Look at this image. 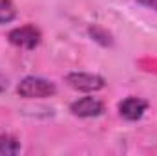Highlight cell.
Here are the masks:
<instances>
[{
    "mask_svg": "<svg viewBox=\"0 0 157 156\" xmlns=\"http://www.w3.org/2000/svg\"><path fill=\"white\" fill-rule=\"evenodd\" d=\"M17 92H18L20 97H26V99H40V97L55 96L57 94V86L49 79L37 77V76H28V77H24L18 83Z\"/></svg>",
    "mask_w": 157,
    "mask_h": 156,
    "instance_id": "6da1fadb",
    "label": "cell"
},
{
    "mask_svg": "<svg viewBox=\"0 0 157 156\" xmlns=\"http://www.w3.org/2000/svg\"><path fill=\"white\" fill-rule=\"evenodd\" d=\"M9 42L17 48H24V50H33L40 44V31L35 26H22V28H15L13 31H9L7 35Z\"/></svg>",
    "mask_w": 157,
    "mask_h": 156,
    "instance_id": "7a4b0ae2",
    "label": "cell"
},
{
    "mask_svg": "<svg viewBox=\"0 0 157 156\" xmlns=\"http://www.w3.org/2000/svg\"><path fill=\"white\" fill-rule=\"evenodd\" d=\"M66 83L80 92H97L101 88H104V79L95 74H84V72H73L66 76Z\"/></svg>",
    "mask_w": 157,
    "mask_h": 156,
    "instance_id": "3957f363",
    "label": "cell"
},
{
    "mask_svg": "<svg viewBox=\"0 0 157 156\" xmlns=\"http://www.w3.org/2000/svg\"><path fill=\"white\" fill-rule=\"evenodd\" d=\"M71 114L77 117H97L104 112V105L97 97H80L70 107Z\"/></svg>",
    "mask_w": 157,
    "mask_h": 156,
    "instance_id": "277c9868",
    "label": "cell"
},
{
    "mask_svg": "<svg viewBox=\"0 0 157 156\" xmlns=\"http://www.w3.org/2000/svg\"><path fill=\"white\" fill-rule=\"evenodd\" d=\"M148 109V103L141 97H126L121 105H119V114L128 119V121H135V119H141L143 114L146 112Z\"/></svg>",
    "mask_w": 157,
    "mask_h": 156,
    "instance_id": "5b68a950",
    "label": "cell"
},
{
    "mask_svg": "<svg viewBox=\"0 0 157 156\" xmlns=\"http://www.w3.org/2000/svg\"><path fill=\"white\" fill-rule=\"evenodd\" d=\"M20 153V142L11 134L0 136V154L2 156H15Z\"/></svg>",
    "mask_w": 157,
    "mask_h": 156,
    "instance_id": "8992f818",
    "label": "cell"
},
{
    "mask_svg": "<svg viewBox=\"0 0 157 156\" xmlns=\"http://www.w3.org/2000/svg\"><path fill=\"white\" fill-rule=\"evenodd\" d=\"M17 17V7L11 0H0V24H7L15 20Z\"/></svg>",
    "mask_w": 157,
    "mask_h": 156,
    "instance_id": "52a82bcc",
    "label": "cell"
},
{
    "mask_svg": "<svg viewBox=\"0 0 157 156\" xmlns=\"http://www.w3.org/2000/svg\"><path fill=\"white\" fill-rule=\"evenodd\" d=\"M141 6H144V7H148V9H154L157 11V0H137Z\"/></svg>",
    "mask_w": 157,
    "mask_h": 156,
    "instance_id": "ba28073f",
    "label": "cell"
},
{
    "mask_svg": "<svg viewBox=\"0 0 157 156\" xmlns=\"http://www.w3.org/2000/svg\"><path fill=\"white\" fill-rule=\"evenodd\" d=\"M6 88H7V79L0 74V92H4Z\"/></svg>",
    "mask_w": 157,
    "mask_h": 156,
    "instance_id": "9c48e42d",
    "label": "cell"
}]
</instances>
